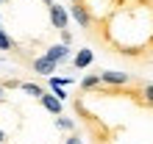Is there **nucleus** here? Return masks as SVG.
<instances>
[{"mask_svg":"<svg viewBox=\"0 0 153 144\" xmlns=\"http://www.w3.org/2000/svg\"><path fill=\"white\" fill-rule=\"evenodd\" d=\"M20 89H22V92L28 94V97H33V100H39V97L45 94V86H39V83H31V80H22V83H20Z\"/></svg>","mask_w":153,"mask_h":144,"instance_id":"6e6552de","label":"nucleus"},{"mask_svg":"<svg viewBox=\"0 0 153 144\" xmlns=\"http://www.w3.org/2000/svg\"><path fill=\"white\" fill-rule=\"evenodd\" d=\"M73 20L84 28L86 33H89V28H92V14H89V8H86V3L81 0V3H70V11H67Z\"/></svg>","mask_w":153,"mask_h":144,"instance_id":"7ed1b4c3","label":"nucleus"},{"mask_svg":"<svg viewBox=\"0 0 153 144\" xmlns=\"http://www.w3.org/2000/svg\"><path fill=\"white\" fill-rule=\"evenodd\" d=\"M0 3H8V0H0Z\"/></svg>","mask_w":153,"mask_h":144,"instance_id":"aec40b11","label":"nucleus"},{"mask_svg":"<svg viewBox=\"0 0 153 144\" xmlns=\"http://www.w3.org/2000/svg\"><path fill=\"white\" fill-rule=\"evenodd\" d=\"M3 100H6V89L0 86V103H3Z\"/></svg>","mask_w":153,"mask_h":144,"instance_id":"f3484780","label":"nucleus"},{"mask_svg":"<svg viewBox=\"0 0 153 144\" xmlns=\"http://www.w3.org/2000/svg\"><path fill=\"white\" fill-rule=\"evenodd\" d=\"M92 61H95V53L84 47V50H78L75 53V58H73V69H86V67H92Z\"/></svg>","mask_w":153,"mask_h":144,"instance_id":"0eeeda50","label":"nucleus"},{"mask_svg":"<svg viewBox=\"0 0 153 144\" xmlns=\"http://www.w3.org/2000/svg\"><path fill=\"white\" fill-rule=\"evenodd\" d=\"M0 28H3V14H0Z\"/></svg>","mask_w":153,"mask_h":144,"instance_id":"a211bd4d","label":"nucleus"},{"mask_svg":"<svg viewBox=\"0 0 153 144\" xmlns=\"http://www.w3.org/2000/svg\"><path fill=\"white\" fill-rule=\"evenodd\" d=\"M100 86V75L97 72H92V75H86L84 80H81V92H92V89Z\"/></svg>","mask_w":153,"mask_h":144,"instance_id":"9d476101","label":"nucleus"},{"mask_svg":"<svg viewBox=\"0 0 153 144\" xmlns=\"http://www.w3.org/2000/svg\"><path fill=\"white\" fill-rule=\"evenodd\" d=\"M56 128L59 130H75V119H70V116H56Z\"/></svg>","mask_w":153,"mask_h":144,"instance_id":"9b49d317","label":"nucleus"},{"mask_svg":"<svg viewBox=\"0 0 153 144\" xmlns=\"http://www.w3.org/2000/svg\"><path fill=\"white\" fill-rule=\"evenodd\" d=\"M50 89H53V97H56V100H61V103L70 100V92H67L64 86H50Z\"/></svg>","mask_w":153,"mask_h":144,"instance_id":"ddd939ff","label":"nucleus"},{"mask_svg":"<svg viewBox=\"0 0 153 144\" xmlns=\"http://www.w3.org/2000/svg\"><path fill=\"white\" fill-rule=\"evenodd\" d=\"M100 75V83L106 86H131V83H137V75H131V72H120V69H100L97 72Z\"/></svg>","mask_w":153,"mask_h":144,"instance_id":"f257e3e1","label":"nucleus"},{"mask_svg":"<svg viewBox=\"0 0 153 144\" xmlns=\"http://www.w3.org/2000/svg\"><path fill=\"white\" fill-rule=\"evenodd\" d=\"M45 58H50L53 64H64V61H70V47L67 44H50L45 50Z\"/></svg>","mask_w":153,"mask_h":144,"instance_id":"39448f33","label":"nucleus"},{"mask_svg":"<svg viewBox=\"0 0 153 144\" xmlns=\"http://www.w3.org/2000/svg\"><path fill=\"white\" fill-rule=\"evenodd\" d=\"M0 50H3V53H14V50H20V44H17V42H14L3 28H0Z\"/></svg>","mask_w":153,"mask_h":144,"instance_id":"1a4fd4ad","label":"nucleus"},{"mask_svg":"<svg viewBox=\"0 0 153 144\" xmlns=\"http://www.w3.org/2000/svg\"><path fill=\"white\" fill-rule=\"evenodd\" d=\"M28 64H31V69L36 72V75H42V78H50L53 72L59 69V64H53V61H50V58H45V56H39V58H31Z\"/></svg>","mask_w":153,"mask_h":144,"instance_id":"20e7f679","label":"nucleus"},{"mask_svg":"<svg viewBox=\"0 0 153 144\" xmlns=\"http://www.w3.org/2000/svg\"><path fill=\"white\" fill-rule=\"evenodd\" d=\"M59 33H61V44H67V47H70V44H73V33H70L67 28H64V31H59Z\"/></svg>","mask_w":153,"mask_h":144,"instance_id":"4468645a","label":"nucleus"},{"mask_svg":"<svg viewBox=\"0 0 153 144\" xmlns=\"http://www.w3.org/2000/svg\"><path fill=\"white\" fill-rule=\"evenodd\" d=\"M139 89H142V97H145V100L153 105V83H150V80H142Z\"/></svg>","mask_w":153,"mask_h":144,"instance_id":"f8f14e48","label":"nucleus"},{"mask_svg":"<svg viewBox=\"0 0 153 144\" xmlns=\"http://www.w3.org/2000/svg\"><path fill=\"white\" fill-rule=\"evenodd\" d=\"M48 17H50V25H53L56 31H64L67 25H70V14H67V8H64V6H59L56 0L48 6Z\"/></svg>","mask_w":153,"mask_h":144,"instance_id":"f03ea898","label":"nucleus"},{"mask_svg":"<svg viewBox=\"0 0 153 144\" xmlns=\"http://www.w3.org/2000/svg\"><path fill=\"white\" fill-rule=\"evenodd\" d=\"M70 3H81V0H70Z\"/></svg>","mask_w":153,"mask_h":144,"instance_id":"6ab92c4d","label":"nucleus"},{"mask_svg":"<svg viewBox=\"0 0 153 144\" xmlns=\"http://www.w3.org/2000/svg\"><path fill=\"white\" fill-rule=\"evenodd\" d=\"M6 141H8V136H6V130L0 128V144H6Z\"/></svg>","mask_w":153,"mask_h":144,"instance_id":"dca6fc26","label":"nucleus"},{"mask_svg":"<svg viewBox=\"0 0 153 144\" xmlns=\"http://www.w3.org/2000/svg\"><path fill=\"white\" fill-rule=\"evenodd\" d=\"M39 103H42V108H45V111H50L53 116H61V114H64V103H61V100H56V97H53V94H48V92L39 97Z\"/></svg>","mask_w":153,"mask_h":144,"instance_id":"423d86ee","label":"nucleus"},{"mask_svg":"<svg viewBox=\"0 0 153 144\" xmlns=\"http://www.w3.org/2000/svg\"><path fill=\"white\" fill-rule=\"evenodd\" d=\"M64 144H84V141H81V136H78V133H70V136L64 139Z\"/></svg>","mask_w":153,"mask_h":144,"instance_id":"2eb2a0df","label":"nucleus"}]
</instances>
